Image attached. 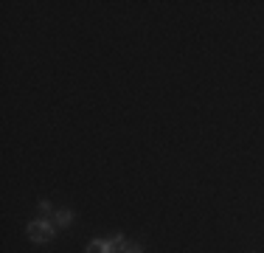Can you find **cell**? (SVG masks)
Wrapping results in <instances>:
<instances>
[{
  "instance_id": "obj_2",
  "label": "cell",
  "mask_w": 264,
  "mask_h": 253,
  "mask_svg": "<svg viewBox=\"0 0 264 253\" xmlns=\"http://www.w3.org/2000/svg\"><path fill=\"white\" fill-rule=\"evenodd\" d=\"M84 253H118V251H115L113 239H93Z\"/></svg>"
},
{
  "instance_id": "obj_4",
  "label": "cell",
  "mask_w": 264,
  "mask_h": 253,
  "mask_svg": "<svg viewBox=\"0 0 264 253\" xmlns=\"http://www.w3.org/2000/svg\"><path fill=\"white\" fill-rule=\"evenodd\" d=\"M113 245H115V251H118V253H124V248L129 245V242L124 239V233H115V236H113Z\"/></svg>"
},
{
  "instance_id": "obj_5",
  "label": "cell",
  "mask_w": 264,
  "mask_h": 253,
  "mask_svg": "<svg viewBox=\"0 0 264 253\" xmlns=\"http://www.w3.org/2000/svg\"><path fill=\"white\" fill-rule=\"evenodd\" d=\"M124 253H143V248H141V245H126Z\"/></svg>"
},
{
  "instance_id": "obj_6",
  "label": "cell",
  "mask_w": 264,
  "mask_h": 253,
  "mask_svg": "<svg viewBox=\"0 0 264 253\" xmlns=\"http://www.w3.org/2000/svg\"><path fill=\"white\" fill-rule=\"evenodd\" d=\"M40 214H42V217H48V214H51V206H48L45 200H42V203H40Z\"/></svg>"
},
{
  "instance_id": "obj_3",
  "label": "cell",
  "mask_w": 264,
  "mask_h": 253,
  "mask_svg": "<svg viewBox=\"0 0 264 253\" xmlns=\"http://www.w3.org/2000/svg\"><path fill=\"white\" fill-rule=\"evenodd\" d=\"M54 222L62 225V228H68L70 222H73V211H70V208H59L57 214H54Z\"/></svg>"
},
{
  "instance_id": "obj_1",
  "label": "cell",
  "mask_w": 264,
  "mask_h": 253,
  "mask_svg": "<svg viewBox=\"0 0 264 253\" xmlns=\"http://www.w3.org/2000/svg\"><path fill=\"white\" fill-rule=\"evenodd\" d=\"M54 222H48V219H34L31 225H28V239L31 242H51L54 239Z\"/></svg>"
}]
</instances>
